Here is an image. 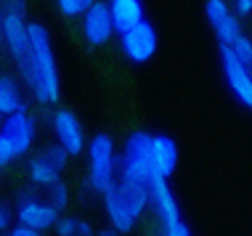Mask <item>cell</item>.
Returning <instances> with one entry per match:
<instances>
[{"instance_id": "7402d4cb", "label": "cell", "mask_w": 252, "mask_h": 236, "mask_svg": "<svg viewBox=\"0 0 252 236\" xmlns=\"http://www.w3.org/2000/svg\"><path fill=\"white\" fill-rule=\"evenodd\" d=\"M40 154H43V157L48 159L51 165H56L61 173L66 170V162H69V154L64 151V146H59V144H51V146H45V149L40 151Z\"/></svg>"}, {"instance_id": "ba28073f", "label": "cell", "mask_w": 252, "mask_h": 236, "mask_svg": "<svg viewBox=\"0 0 252 236\" xmlns=\"http://www.w3.org/2000/svg\"><path fill=\"white\" fill-rule=\"evenodd\" d=\"M16 220L22 226L35 228V231H48V228H56L59 223V210L48 199L24 197L16 207Z\"/></svg>"}, {"instance_id": "d6986e66", "label": "cell", "mask_w": 252, "mask_h": 236, "mask_svg": "<svg viewBox=\"0 0 252 236\" xmlns=\"http://www.w3.org/2000/svg\"><path fill=\"white\" fill-rule=\"evenodd\" d=\"M96 0H56V8L66 19H83Z\"/></svg>"}, {"instance_id": "ac0fdd59", "label": "cell", "mask_w": 252, "mask_h": 236, "mask_svg": "<svg viewBox=\"0 0 252 236\" xmlns=\"http://www.w3.org/2000/svg\"><path fill=\"white\" fill-rule=\"evenodd\" d=\"M56 236H96V228L88 223L85 218H77V215H66V218H59L56 228H53Z\"/></svg>"}, {"instance_id": "5b68a950", "label": "cell", "mask_w": 252, "mask_h": 236, "mask_svg": "<svg viewBox=\"0 0 252 236\" xmlns=\"http://www.w3.org/2000/svg\"><path fill=\"white\" fill-rule=\"evenodd\" d=\"M204 16H207L210 27H213L218 45H231L234 40H239L244 35L242 19L236 16L234 5L228 0H207L204 3Z\"/></svg>"}, {"instance_id": "d4e9b609", "label": "cell", "mask_w": 252, "mask_h": 236, "mask_svg": "<svg viewBox=\"0 0 252 236\" xmlns=\"http://www.w3.org/2000/svg\"><path fill=\"white\" fill-rule=\"evenodd\" d=\"M11 220H13V210L5 205V202H0V231H8Z\"/></svg>"}, {"instance_id": "f1b7e54d", "label": "cell", "mask_w": 252, "mask_h": 236, "mask_svg": "<svg viewBox=\"0 0 252 236\" xmlns=\"http://www.w3.org/2000/svg\"><path fill=\"white\" fill-rule=\"evenodd\" d=\"M96 236H122V234H120V231H114V228L109 226V228H101V231H96Z\"/></svg>"}, {"instance_id": "e0dca14e", "label": "cell", "mask_w": 252, "mask_h": 236, "mask_svg": "<svg viewBox=\"0 0 252 236\" xmlns=\"http://www.w3.org/2000/svg\"><path fill=\"white\" fill-rule=\"evenodd\" d=\"M27 175H30V180L35 186H45V188H48L53 183H59L61 170H59L56 165H51L43 154H37V157H32L30 165H27Z\"/></svg>"}, {"instance_id": "8992f818", "label": "cell", "mask_w": 252, "mask_h": 236, "mask_svg": "<svg viewBox=\"0 0 252 236\" xmlns=\"http://www.w3.org/2000/svg\"><path fill=\"white\" fill-rule=\"evenodd\" d=\"M51 127H53V133H56L59 146H64V151L69 154V157H80L83 151H88L83 125H80V119L74 112L56 109L51 117Z\"/></svg>"}, {"instance_id": "484cf974", "label": "cell", "mask_w": 252, "mask_h": 236, "mask_svg": "<svg viewBox=\"0 0 252 236\" xmlns=\"http://www.w3.org/2000/svg\"><path fill=\"white\" fill-rule=\"evenodd\" d=\"M231 5H234L236 16H250L252 13V0H231Z\"/></svg>"}, {"instance_id": "f546056e", "label": "cell", "mask_w": 252, "mask_h": 236, "mask_svg": "<svg viewBox=\"0 0 252 236\" xmlns=\"http://www.w3.org/2000/svg\"><path fill=\"white\" fill-rule=\"evenodd\" d=\"M0 30H3V16H0Z\"/></svg>"}, {"instance_id": "5bb4252c", "label": "cell", "mask_w": 252, "mask_h": 236, "mask_svg": "<svg viewBox=\"0 0 252 236\" xmlns=\"http://www.w3.org/2000/svg\"><path fill=\"white\" fill-rule=\"evenodd\" d=\"M106 3H109V11H112L117 35H125L127 30H133L141 22H146L144 0H106Z\"/></svg>"}, {"instance_id": "603a6c76", "label": "cell", "mask_w": 252, "mask_h": 236, "mask_svg": "<svg viewBox=\"0 0 252 236\" xmlns=\"http://www.w3.org/2000/svg\"><path fill=\"white\" fill-rule=\"evenodd\" d=\"M13 159H16V151H13V144H11L8 138H5V133L0 130V173H3V170L11 165Z\"/></svg>"}, {"instance_id": "4fadbf2b", "label": "cell", "mask_w": 252, "mask_h": 236, "mask_svg": "<svg viewBox=\"0 0 252 236\" xmlns=\"http://www.w3.org/2000/svg\"><path fill=\"white\" fill-rule=\"evenodd\" d=\"M178 144H175L170 136H154L152 141V170H154V178H167L175 173L178 167Z\"/></svg>"}, {"instance_id": "83f0119b", "label": "cell", "mask_w": 252, "mask_h": 236, "mask_svg": "<svg viewBox=\"0 0 252 236\" xmlns=\"http://www.w3.org/2000/svg\"><path fill=\"white\" fill-rule=\"evenodd\" d=\"M5 11H13V13H27V0H5Z\"/></svg>"}, {"instance_id": "2e32d148", "label": "cell", "mask_w": 252, "mask_h": 236, "mask_svg": "<svg viewBox=\"0 0 252 236\" xmlns=\"http://www.w3.org/2000/svg\"><path fill=\"white\" fill-rule=\"evenodd\" d=\"M16 112H24V98L16 80L11 75H0V119L11 117Z\"/></svg>"}, {"instance_id": "cb8c5ba5", "label": "cell", "mask_w": 252, "mask_h": 236, "mask_svg": "<svg viewBox=\"0 0 252 236\" xmlns=\"http://www.w3.org/2000/svg\"><path fill=\"white\" fill-rule=\"evenodd\" d=\"M165 236H191V228L186 220H178L173 226H165Z\"/></svg>"}, {"instance_id": "30bf717a", "label": "cell", "mask_w": 252, "mask_h": 236, "mask_svg": "<svg viewBox=\"0 0 252 236\" xmlns=\"http://www.w3.org/2000/svg\"><path fill=\"white\" fill-rule=\"evenodd\" d=\"M149 191H152V205L157 210V218H159L162 228L183 220L181 218V205H178V199H175L167 178H154L152 183H149Z\"/></svg>"}, {"instance_id": "3957f363", "label": "cell", "mask_w": 252, "mask_h": 236, "mask_svg": "<svg viewBox=\"0 0 252 236\" xmlns=\"http://www.w3.org/2000/svg\"><path fill=\"white\" fill-rule=\"evenodd\" d=\"M218 56H220V69L226 77V85L231 96L239 101L242 106L252 109V69H247L228 45H218Z\"/></svg>"}, {"instance_id": "6da1fadb", "label": "cell", "mask_w": 252, "mask_h": 236, "mask_svg": "<svg viewBox=\"0 0 252 236\" xmlns=\"http://www.w3.org/2000/svg\"><path fill=\"white\" fill-rule=\"evenodd\" d=\"M30 93L37 98V104H56L61 96L59 66L51 48V35L43 24L32 22L27 27V59L19 64Z\"/></svg>"}, {"instance_id": "4316f807", "label": "cell", "mask_w": 252, "mask_h": 236, "mask_svg": "<svg viewBox=\"0 0 252 236\" xmlns=\"http://www.w3.org/2000/svg\"><path fill=\"white\" fill-rule=\"evenodd\" d=\"M8 236H43V231H35V228H30V226H13L11 231H8Z\"/></svg>"}, {"instance_id": "7c38bea8", "label": "cell", "mask_w": 252, "mask_h": 236, "mask_svg": "<svg viewBox=\"0 0 252 236\" xmlns=\"http://www.w3.org/2000/svg\"><path fill=\"white\" fill-rule=\"evenodd\" d=\"M27 24L24 22V13H13V11H5L3 13V30H0V37L5 40L11 56L16 64H22L27 59Z\"/></svg>"}, {"instance_id": "277c9868", "label": "cell", "mask_w": 252, "mask_h": 236, "mask_svg": "<svg viewBox=\"0 0 252 236\" xmlns=\"http://www.w3.org/2000/svg\"><path fill=\"white\" fill-rule=\"evenodd\" d=\"M157 45H159V37H157V30L149 19L127 30L125 35H120V51L130 64H146L157 53Z\"/></svg>"}, {"instance_id": "ffe728a7", "label": "cell", "mask_w": 252, "mask_h": 236, "mask_svg": "<svg viewBox=\"0 0 252 236\" xmlns=\"http://www.w3.org/2000/svg\"><path fill=\"white\" fill-rule=\"evenodd\" d=\"M228 48L234 51V56L239 59V61L247 66V69H252V37L247 35V32H244L239 40H234V43H231Z\"/></svg>"}, {"instance_id": "9c48e42d", "label": "cell", "mask_w": 252, "mask_h": 236, "mask_svg": "<svg viewBox=\"0 0 252 236\" xmlns=\"http://www.w3.org/2000/svg\"><path fill=\"white\" fill-rule=\"evenodd\" d=\"M0 130H3L5 138H8L11 144H13V151H16V157H24V154H30V149L35 146L37 125H35V119H32V114L27 112V109L11 114V117H5Z\"/></svg>"}, {"instance_id": "44dd1931", "label": "cell", "mask_w": 252, "mask_h": 236, "mask_svg": "<svg viewBox=\"0 0 252 236\" xmlns=\"http://www.w3.org/2000/svg\"><path fill=\"white\" fill-rule=\"evenodd\" d=\"M45 191H48V202L53 207H56V210H64L66 205H69V199H72V194H69V186L66 183H53V186H48L45 188Z\"/></svg>"}, {"instance_id": "9a60e30c", "label": "cell", "mask_w": 252, "mask_h": 236, "mask_svg": "<svg viewBox=\"0 0 252 236\" xmlns=\"http://www.w3.org/2000/svg\"><path fill=\"white\" fill-rule=\"evenodd\" d=\"M104 212H106L109 226H112L114 231H120V234H130L133 228H135V223H138V220L127 212V207L122 205V199L117 197V191H114V188L109 194H104Z\"/></svg>"}, {"instance_id": "8fae6325", "label": "cell", "mask_w": 252, "mask_h": 236, "mask_svg": "<svg viewBox=\"0 0 252 236\" xmlns=\"http://www.w3.org/2000/svg\"><path fill=\"white\" fill-rule=\"evenodd\" d=\"M114 191H117V197L122 199V205L127 207V212H130L135 220H141V215L146 212L149 205H152V191H149V183H141V180L117 175Z\"/></svg>"}, {"instance_id": "7a4b0ae2", "label": "cell", "mask_w": 252, "mask_h": 236, "mask_svg": "<svg viewBox=\"0 0 252 236\" xmlns=\"http://www.w3.org/2000/svg\"><path fill=\"white\" fill-rule=\"evenodd\" d=\"M117 149L109 133H96L88 141V186L96 197H104L117 183Z\"/></svg>"}, {"instance_id": "52a82bcc", "label": "cell", "mask_w": 252, "mask_h": 236, "mask_svg": "<svg viewBox=\"0 0 252 236\" xmlns=\"http://www.w3.org/2000/svg\"><path fill=\"white\" fill-rule=\"evenodd\" d=\"M114 35H117V30H114V19H112V11H109V3L106 0H96V3L91 5V11L83 16L85 43L93 45V48H101V45H106Z\"/></svg>"}]
</instances>
